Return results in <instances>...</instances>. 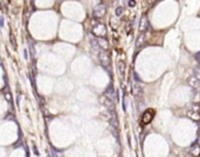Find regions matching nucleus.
<instances>
[{"label": "nucleus", "instance_id": "1a4fd4ad", "mask_svg": "<svg viewBox=\"0 0 200 157\" xmlns=\"http://www.w3.org/2000/svg\"><path fill=\"white\" fill-rule=\"evenodd\" d=\"M187 116H189L190 118H192V120H194V121H199L200 120V115H199V113L198 112H189L187 113Z\"/></svg>", "mask_w": 200, "mask_h": 157}, {"label": "nucleus", "instance_id": "0eeeda50", "mask_svg": "<svg viewBox=\"0 0 200 157\" xmlns=\"http://www.w3.org/2000/svg\"><path fill=\"white\" fill-rule=\"evenodd\" d=\"M146 28H147V19H146V17H143L141 19V22H139V29L142 32H144V31H146Z\"/></svg>", "mask_w": 200, "mask_h": 157}, {"label": "nucleus", "instance_id": "f257e3e1", "mask_svg": "<svg viewBox=\"0 0 200 157\" xmlns=\"http://www.w3.org/2000/svg\"><path fill=\"white\" fill-rule=\"evenodd\" d=\"M153 116H155V110L153 109H147L143 113L142 115V122L143 124H149L151 123V121L153 120Z\"/></svg>", "mask_w": 200, "mask_h": 157}, {"label": "nucleus", "instance_id": "4468645a", "mask_svg": "<svg viewBox=\"0 0 200 157\" xmlns=\"http://www.w3.org/2000/svg\"><path fill=\"white\" fill-rule=\"evenodd\" d=\"M155 1H157V0H149V3H150V4H152V3H155Z\"/></svg>", "mask_w": 200, "mask_h": 157}, {"label": "nucleus", "instance_id": "9b49d317", "mask_svg": "<svg viewBox=\"0 0 200 157\" xmlns=\"http://www.w3.org/2000/svg\"><path fill=\"white\" fill-rule=\"evenodd\" d=\"M118 69H119L121 75H123L124 71H125V65H124V62H122V61L118 62Z\"/></svg>", "mask_w": 200, "mask_h": 157}, {"label": "nucleus", "instance_id": "7ed1b4c3", "mask_svg": "<svg viewBox=\"0 0 200 157\" xmlns=\"http://www.w3.org/2000/svg\"><path fill=\"white\" fill-rule=\"evenodd\" d=\"M189 84H190L192 88L197 89V88H199V86H200V80H199L195 75H191V76L189 77Z\"/></svg>", "mask_w": 200, "mask_h": 157}, {"label": "nucleus", "instance_id": "423d86ee", "mask_svg": "<svg viewBox=\"0 0 200 157\" xmlns=\"http://www.w3.org/2000/svg\"><path fill=\"white\" fill-rule=\"evenodd\" d=\"M99 59H101V62L103 63V66H109L110 60H109V56H108L104 52L101 53V55H99Z\"/></svg>", "mask_w": 200, "mask_h": 157}, {"label": "nucleus", "instance_id": "9d476101", "mask_svg": "<svg viewBox=\"0 0 200 157\" xmlns=\"http://www.w3.org/2000/svg\"><path fill=\"white\" fill-rule=\"evenodd\" d=\"M98 43L101 45V47L104 48V49H107V48L109 47V43H108V41L105 39H98Z\"/></svg>", "mask_w": 200, "mask_h": 157}, {"label": "nucleus", "instance_id": "ddd939ff", "mask_svg": "<svg viewBox=\"0 0 200 157\" xmlns=\"http://www.w3.org/2000/svg\"><path fill=\"white\" fill-rule=\"evenodd\" d=\"M4 23H5L4 18H3V17H0V27H4Z\"/></svg>", "mask_w": 200, "mask_h": 157}, {"label": "nucleus", "instance_id": "f03ea898", "mask_svg": "<svg viewBox=\"0 0 200 157\" xmlns=\"http://www.w3.org/2000/svg\"><path fill=\"white\" fill-rule=\"evenodd\" d=\"M105 14V7L104 5H98L94 9V17L95 18H102Z\"/></svg>", "mask_w": 200, "mask_h": 157}, {"label": "nucleus", "instance_id": "6e6552de", "mask_svg": "<svg viewBox=\"0 0 200 157\" xmlns=\"http://www.w3.org/2000/svg\"><path fill=\"white\" fill-rule=\"evenodd\" d=\"M144 43H145V35L144 34H141L138 38H137V41H136V46L138 47V48H141L142 46H144Z\"/></svg>", "mask_w": 200, "mask_h": 157}, {"label": "nucleus", "instance_id": "39448f33", "mask_svg": "<svg viewBox=\"0 0 200 157\" xmlns=\"http://www.w3.org/2000/svg\"><path fill=\"white\" fill-rule=\"evenodd\" d=\"M191 154L193 157H199L200 156V147L198 146V144H193V146L191 147Z\"/></svg>", "mask_w": 200, "mask_h": 157}, {"label": "nucleus", "instance_id": "20e7f679", "mask_svg": "<svg viewBox=\"0 0 200 157\" xmlns=\"http://www.w3.org/2000/svg\"><path fill=\"white\" fill-rule=\"evenodd\" d=\"M132 93H133L135 96H142L143 95V90H142V88L139 86V83L135 82L132 84Z\"/></svg>", "mask_w": 200, "mask_h": 157}, {"label": "nucleus", "instance_id": "f8f14e48", "mask_svg": "<svg viewBox=\"0 0 200 157\" xmlns=\"http://www.w3.org/2000/svg\"><path fill=\"white\" fill-rule=\"evenodd\" d=\"M122 13H123V8H122V7H118V8L116 9V15H118V17H119Z\"/></svg>", "mask_w": 200, "mask_h": 157}]
</instances>
